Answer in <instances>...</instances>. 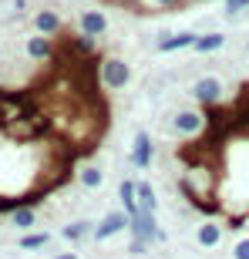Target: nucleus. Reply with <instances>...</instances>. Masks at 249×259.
Here are the masks:
<instances>
[{
	"label": "nucleus",
	"instance_id": "11",
	"mask_svg": "<svg viewBox=\"0 0 249 259\" xmlns=\"http://www.w3.org/2000/svg\"><path fill=\"white\" fill-rule=\"evenodd\" d=\"M222 236H226V226H222L219 219H205L199 229H195V246H199V249H219Z\"/></svg>",
	"mask_w": 249,
	"mask_h": 259
},
{
	"label": "nucleus",
	"instance_id": "2",
	"mask_svg": "<svg viewBox=\"0 0 249 259\" xmlns=\"http://www.w3.org/2000/svg\"><path fill=\"white\" fill-rule=\"evenodd\" d=\"M98 77H101V88L105 91H124L132 84V64L121 58H105L98 67Z\"/></svg>",
	"mask_w": 249,
	"mask_h": 259
},
{
	"label": "nucleus",
	"instance_id": "6",
	"mask_svg": "<svg viewBox=\"0 0 249 259\" xmlns=\"http://www.w3.org/2000/svg\"><path fill=\"white\" fill-rule=\"evenodd\" d=\"M34 30L44 34V37H61V34H64V17H61V10H54V7L34 10Z\"/></svg>",
	"mask_w": 249,
	"mask_h": 259
},
{
	"label": "nucleus",
	"instance_id": "22",
	"mask_svg": "<svg viewBox=\"0 0 249 259\" xmlns=\"http://www.w3.org/2000/svg\"><path fill=\"white\" fill-rule=\"evenodd\" d=\"M148 249H152V242H145V239H132L128 242V252H132V256H148Z\"/></svg>",
	"mask_w": 249,
	"mask_h": 259
},
{
	"label": "nucleus",
	"instance_id": "25",
	"mask_svg": "<svg viewBox=\"0 0 249 259\" xmlns=\"http://www.w3.org/2000/svg\"><path fill=\"white\" fill-rule=\"evenodd\" d=\"M51 259H77V252H58V256H51Z\"/></svg>",
	"mask_w": 249,
	"mask_h": 259
},
{
	"label": "nucleus",
	"instance_id": "9",
	"mask_svg": "<svg viewBox=\"0 0 249 259\" xmlns=\"http://www.w3.org/2000/svg\"><path fill=\"white\" fill-rule=\"evenodd\" d=\"M158 219H155V212H145L138 209L132 215V226H128V232H132V239H145V242H155V236H158Z\"/></svg>",
	"mask_w": 249,
	"mask_h": 259
},
{
	"label": "nucleus",
	"instance_id": "14",
	"mask_svg": "<svg viewBox=\"0 0 249 259\" xmlns=\"http://www.w3.org/2000/svg\"><path fill=\"white\" fill-rule=\"evenodd\" d=\"M77 185H81L85 192H98V189L105 185V168H101V165H85V168L77 172Z\"/></svg>",
	"mask_w": 249,
	"mask_h": 259
},
{
	"label": "nucleus",
	"instance_id": "18",
	"mask_svg": "<svg viewBox=\"0 0 249 259\" xmlns=\"http://www.w3.org/2000/svg\"><path fill=\"white\" fill-rule=\"evenodd\" d=\"M48 242H51V232H37V229H30V232H24V236L17 239V246H20L24 252H37V249H44Z\"/></svg>",
	"mask_w": 249,
	"mask_h": 259
},
{
	"label": "nucleus",
	"instance_id": "23",
	"mask_svg": "<svg viewBox=\"0 0 249 259\" xmlns=\"http://www.w3.org/2000/svg\"><path fill=\"white\" fill-rule=\"evenodd\" d=\"M111 4H118L121 10H132V14H138V10H142V0H111Z\"/></svg>",
	"mask_w": 249,
	"mask_h": 259
},
{
	"label": "nucleus",
	"instance_id": "26",
	"mask_svg": "<svg viewBox=\"0 0 249 259\" xmlns=\"http://www.w3.org/2000/svg\"><path fill=\"white\" fill-rule=\"evenodd\" d=\"M246 54H249V40H246Z\"/></svg>",
	"mask_w": 249,
	"mask_h": 259
},
{
	"label": "nucleus",
	"instance_id": "7",
	"mask_svg": "<svg viewBox=\"0 0 249 259\" xmlns=\"http://www.w3.org/2000/svg\"><path fill=\"white\" fill-rule=\"evenodd\" d=\"M77 30L88 34V37H105L111 30V20H108L105 10H81L77 14Z\"/></svg>",
	"mask_w": 249,
	"mask_h": 259
},
{
	"label": "nucleus",
	"instance_id": "10",
	"mask_svg": "<svg viewBox=\"0 0 249 259\" xmlns=\"http://www.w3.org/2000/svg\"><path fill=\"white\" fill-rule=\"evenodd\" d=\"M24 54H27L30 61H54V54H58V48H54V37H44V34H27L24 37Z\"/></svg>",
	"mask_w": 249,
	"mask_h": 259
},
{
	"label": "nucleus",
	"instance_id": "21",
	"mask_svg": "<svg viewBox=\"0 0 249 259\" xmlns=\"http://www.w3.org/2000/svg\"><path fill=\"white\" fill-rule=\"evenodd\" d=\"M232 259H249V236L232 242Z\"/></svg>",
	"mask_w": 249,
	"mask_h": 259
},
{
	"label": "nucleus",
	"instance_id": "27",
	"mask_svg": "<svg viewBox=\"0 0 249 259\" xmlns=\"http://www.w3.org/2000/svg\"><path fill=\"white\" fill-rule=\"evenodd\" d=\"M0 58H4V48H0Z\"/></svg>",
	"mask_w": 249,
	"mask_h": 259
},
{
	"label": "nucleus",
	"instance_id": "8",
	"mask_svg": "<svg viewBox=\"0 0 249 259\" xmlns=\"http://www.w3.org/2000/svg\"><path fill=\"white\" fill-rule=\"evenodd\" d=\"M195 40H199V34H195V30L158 34V40H155V51H158V54H175V51H189V48H195Z\"/></svg>",
	"mask_w": 249,
	"mask_h": 259
},
{
	"label": "nucleus",
	"instance_id": "19",
	"mask_svg": "<svg viewBox=\"0 0 249 259\" xmlns=\"http://www.w3.org/2000/svg\"><path fill=\"white\" fill-rule=\"evenodd\" d=\"M67 44L77 58H91L98 51V37H88V34H74V37H67Z\"/></svg>",
	"mask_w": 249,
	"mask_h": 259
},
{
	"label": "nucleus",
	"instance_id": "3",
	"mask_svg": "<svg viewBox=\"0 0 249 259\" xmlns=\"http://www.w3.org/2000/svg\"><path fill=\"white\" fill-rule=\"evenodd\" d=\"M205 125H209V118H205V111H199V108H182V111H175V115L169 118V128H172L179 138H195V135L205 132Z\"/></svg>",
	"mask_w": 249,
	"mask_h": 259
},
{
	"label": "nucleus",
	"instance_id": "1",
	"mask_svg": "<svg viewBox=\"0 0 249 259\" xmlns=\"http://www.w3.org/2000/svg\"><path fill=\"white\" fill-rule=\"evenodd\" d=\"M189 95H192L195 105L216 108V105H222V98H226V84H222V77H216V74H202V77L192 81Z\"/></svg>",
	"mask_w": 249,
	"mask_h": 259
},
{
	"label": "nucleus",
	"instance_id": "12",
	"mask_svg": "<svg viewBox=\"0 0 249 259\" xmlns=\"http://www.w3.org/2000/svg\"><path fill=\"white\" fill-rule=\"evenodd\" d=\"M226 34L222 30H205V34H199V40H195V54H219L222 48H226Z\"/></svg>",
	"mask_w": 249,
	"mask_h": 259
},
{
	"label": "nucleus",
	"instance_id": "13",
	"mask_svg": "<svg viewBox=\"0 0 249 259\" xmlns=\"http://www.w3.org/2000/svg\"><path fill=\"white\" fill-rule=\"evenodd\" d=\"M95 226L98 222H91V219H74V222H67L64 229H61V236H64L67 242H85V239L95 236Z\"/></svg>",
	"mask_w": 249,
	"mask_h": 259
},
{
	"label": "nucleus",
	"instance_id": "15",
	"mask_svg": "<svg viewBox=\"0 0 249 259\" xmlns=\"http://www.w3.org/2000/svg\"><path fill=\"white\" fill-rule=\"evenodd\" d=\"M135 192H138V205L145 212H158V195H155V185L148 179H135Z\"/></svg>",
	"mask_w": 249,
	"mask_h": 259
},
{
	"label": "nucleus",
	"instance_id": "5",
	"mask_svg": "<svg viewBox=\"0 0 249 259\" xmlns=\"http://www.w3.org/2000/svg\"><path fill=\"white\" fill-rule=\"evenodd\" d=\"M155 162V145H152V135L145 132V128H138L132 138V165L138 168V172H148Z\"/></svg>",
	"mask_w": 249,
	"mask_h": 259
},
{
	"label": "nucleus",
	"instance_id": "17",
	"mask_svg": "<svg viewBox=\"0 0 249 259\" xmlns=\"http://www.w3.org/2000/svg\"><path fill=\"white\" fill-rule=\"evenodd\" d=\"M118 202H121V209L128 212V215H135V212L142 209V205H138V192H135V179H121V185H118Z\"/></svg>",
	"mask_w": 249,
	"mask_h": 259
},
{
	"label": "nucleus",
	"instance_id": "16",
	"mask_svg": "<svg viewBox=\"0 0 249 259\" xmlns=\"http://www.w3.org/2000/svg\"><path fill=\"white\" fill-rule=\"evenodd\" d=\"M10 226L20 229V232H30L34 226H37V209H34V205H20V209H14L10 212Z\"/></svg>",
	"mask_w": 249,
	"mask_h": 259
},
{
	"label": "nucleus",
	"instance_id": "4",
	"mask_svg": "<svg viewBox=\"0 0 249 259\" xmlns=\"http://www.w3.org/2000/svg\"><path fill=\"white\" fill-rule=\"evenodd\" d=\"M132 226V215L124 209H111V212H105L101 219H98V226H95V236L91 239L95 242H108L111 236H118V232H124Z\"/></svg>",
	"mask_w": 249,
	"mask_h": 259
},
{
	"label": "nucleus",
	"instance_id": "24",
	"mask_svg": "<svg viewBox=\"0 0 249 259\" xmlns=\"http://www.w3.org/2000/svg\"><path fill=\"white\" fill-rule=\"evenodd\" d=\"M152 4H155L158 10H179V7L185 4V0H152Z\"/></svg>",
	"mask_w": 249,
	"mask_h": 259
},
{
	"label": "nucleus",
	"instance_id": "20",
	"mask_svg": "<svg viewBox=\"0 0 249 259\" xmlns=\"http://www.w3.org/2000/svg\"><path fill=\"white\" fill-rule=\"evenodd\" d=\"M242 14H249V0H222V17L226 20L236 24Z\"/></svg>",
	"mask_w": 249,
	"mask_h": 259
}]
</instances>
